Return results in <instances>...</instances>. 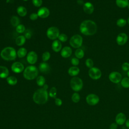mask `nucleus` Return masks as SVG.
Masks as SVG:
<instances>
[{
  "mask_svg": "<svg viewBox=\"0 0 129 129\" xmlns=\"http://www.w3.org/2000/svg\"><path fill=\"white\" fill-rule=\"evenodd\" d=\"M97 25L95 22L86 20L83 21L80 26V31L84 35L91 36L95 34L97 31Z\"/></svg>",
  "mask_w": 129,
  "mask_h": 129,
  "instance_id": "nucleus-1",
  "label": "nucleus"
},
{
  "mask_svg": "<svg viewBox=\"0 0 129 129\" xmlns=\"http://www.w3.org/2000/svg\"><path fill=\"white\" fill-rule=\"evenodd\" d=\"M33 101L37 104H43L45 103L48 100V93L44 88L37 90L33 95Z\"/></svg>",
  "mask_w": 129,
  "mask_h": 129,
  "instance_id": "nucleus-2",
  "label": "nucleus"
},
{
  "mask_svg": "<svg viewBox=\"0 0 129 129\" xmlns=\"http://www.w3.org/2000/svg\"><path fill=\"white\" fill-rule=\"evenodd\" d=\"M0 55L3 59L7 61L15 60L17 55L15 49L10 46L4 48L1 51Z\"/></svg>",
  "mask_w": 129,
  "mask_h": 129,
  "instance_id": "nucleus-3",
  "label": "nucleus"
},
{
  "mask_svg": "<svg viewBox=\"0 0 129 129\" xmlns=\"http://www.w3.org/2000/svg\"><path fill=\"white\" fill-rule=\"evenodd\" d=\"M38 74V69L34 66H29L24 70L23 76L28 80H32L36 78Z\"/></svg>",
  "mask_w": 129,
  "mask_h": 129,
  "instance_id": "nucleus-4",
  "label": "nucleus"
},
{
  "mask_svg": "<svg viewBox=\"0 0 129 129\" xmlns=\"http://www.w3.org/2000/svg\"><path fill=\"white\" fill-rule=\"evenodd\" d=\"M70 85L74 91L78 92L82 89L83 83L81 78L77 77H74L71 80Z\"/></svg>",
  "mask_w": 129,
  "mask_h": 129,
  "instance_id": "nucleus-5",
  "label": "nucleus"
},
{
  "mask_svg": "<svg viewBox=\"0 0 129 129\" xmlns=\"http://www.w3.org/2000/svg\"><path fill=\"white\" fill-rule=\"evenodd\" d=\"M83 43V38L79 34L73 35L70 40V44L74 48H79L80 47Z\"/></svg>",
  "mask_w": 129,
  "mask_h": 129,
  "instance_id": "nucleus-6",
  "label": "nucleus"
},
{
  "mask_svg": "<svg viewBox=\"0 0 129 129\" xmlns=\"http://www.w3.org/2000/svg\"><path fill=\"white\" fill-rule=\"evenodd\" d=\"M59 29L54 26L49 27L46 31L47 37L51 40H55L59 35Z\"/></svg>",
  "mask_w": 129,
  "mask_h": 129,
  "instance_id": "nucleus-7",
  "label": "nucleus"
},
{
  "mask_svg": "<svg viewBox=\"0 0 129 129\" xmlns=\"http://www.w3.org/2000/svg\"><path fill=\"white\" fill-rule=\"evenodd\" d=\"M88 74L89 77L93 80H98L100 79L102 75L100 69L95 67L90 68L88 71Z\"/></svg>",
  "mask_w": 129,
  "mask_h": 129,
  "instance_id": "nucleus-8",
  "label": "nucleus"
},
{
  "mask_svg": "<svg viewBox=\"0 0 129 129\" xmlns=\"http://www.w3.org/2000/svg\"><path fill=\"white\" fill-rule=\"evenodd\" d=\"M86 102L90 105H95L99 101V97L94 94H90L86 97Z\"/></svg>",
  "mask_w": 129,
  "mask_h": 129,
  "instance_id": "nucleus-9",
  "label": "nucleus"
},
{
  "mask_svg": "<svg viewBox=\"0 0 129 129\" xmlns=\"http://www.w3.org/2000/svg\"><path fill=\"white\" fill-rule=\"evenodd\" d=\"M109 80L113 83H118L122 79V76L120 73L117 72H112L109 75Z\"/></svg>",
  "mask_w": 129,
  "mask_h": 129,
  "instance_id": "nucleus-10",
  "label": "nucleus"
},
{
  "mask_svg": "<svg viewBox=\"0 0 129 129\" xmlns=\"http://www.w3.org/2000/svg\"><path fill=\"white\" fill-rule=\"evenodd\" d=\"M11 69L15 73H20L24 71V66L22 63L17 61L12 64Z\"/></svg>",
  "mask_w": 129,
  "mask_h": 129,
  "instance_id": "nucleus-11",
  "label": "nucleus"
},
{
  "mask_svg": "<svg viewBox=\"0 0 129 129\" xmlns=\"http://www.w3.org/2000/svg\"><path fill=\"white\" fill-rule=\"evenodd\" d=\"M128 40L127 35L124 33H119L116 37V42L119 45H123L125 44Z\"/></svg>",
  "mask_w": 129,
  "mask_h": 129,
  "instance_id": "nucleus-12",
  "label": "nucleus"
},
{
  "mask_svg": "<svg viewBox=\"0 0 129 129\" xmlns=\"http://www.w3.org/2000/svg\"><path fill=\"white\" fill-rule=\"evenodd\" d=\"M27 60L31 64L35 63L37 60V54L34 51H30L27 55Z\"/></svg>",
  "mask_w": 129,
  "mask_h": 129,
  "instance_id": "nucleus-13",
  "label": "nucleus"
},
{
  "mask_svg": "<svg viewBox=\"0 0 129 129\" xmlns=\"http://www.w3.org/2000/svg\"><path fill=\"white\" fill-rule=\"evenodd\" d=\"M50 12L48 8L46 7H42L40 8L37 14L38 17L41 18H46L49 15Z\"/></svg>",
  "mask_w": 129,
  "mask_h": 129,
  "instance_id": "nucleus-14",
  "label": "nucleus"
},
{
  "mask_svg": "<svg viewBox=\"0 0 129 129\" xmlns=\"http://www.w3.org/2000/svg\"><path fill=\"white\" fill-rule=\"evenodd\" d=\"M83 10L87 14H91L94 10L93 5L90 2H86L83 5Z\"/></svg>",
  "mask_w": 129,
  "mask_h": 129,
  "instance_id": "nucleus-15",
  "label": "nucleus"
},
{
  "mask_svg": "<svg viewBox=\"0 0 129 129\" xmlns=\"http://www.w3.org/2000/svg\"><path fill=\"white\" fill-rule=\"evenodd\" d=\"M126 121V116L123 113H118L115 117V122L118 125L123 124Z\"/></svg>",
  "mask_w": 129,
  "mask_h": 129,
  "instance_id": "nucleus-16",
  "label": "nucleus"
},
{
  "mask_svg": "<svg viewBox=\"0 0 129 129\" xmlns=\"http://www.w3.org/2000/svg\"><path fill=\"white\" fill-rule=\"evenodd\" d=\"M72 53V48L69 46H64L61 50L60 54L62 57L68 58L70 57Z\"/></svg>",
  "mask_w": 129,
  "mask_h": 129,
  "instance_id": "nucleus-17",
  "label": "nucleus"
},
{
  "mask_svg": "<svg viewBox=\"0 0 129 129\" xmlns=\"http://www.w3.org/2000/svg\"><path fill=\"white\" fill-rule=\"evenodd\" d=\"M39 70L41 73L46 74L50 72V68L48 63L43 61V62H41L39 64Z\"/></svg>",
  "mask_w": 129,
  "mask_h": 129,
  "instance_id": "nucleus-18",
  "label": "nucleus"
},
{
  "mask_svg": "<svg viewBox=\"0 0 129 129\" xmlns=\"http://www.w3.org/2000/svg\"><path fill=\"white\" fill-rule=\"evenodd\" d=\"M52 49L56 52H59L61 50L62 45L61 42L59 40H54L52 43Z\"/></svg>",
  "mask_w": 129,
  "mask_h": 129,
  "instance_id": "nucleus-19",
  "label": "nucleus"
},
{
  "mask_svg": "<svg viewBox=\"0 0 129 129\" xmlns=\"http://www.w3.org/2000/svg\"><path fill=\"white\" fill-rule=\"evenodd\" d=\"M9 71L8 69L5 66H0V78H6L9 76Z\"/></svg>",
  "mask_w": 129,
  "mask_h": 129,
  "instance_id": "nucleus-20",
  "label": "nucleus"
},
{
  "mask_svg": "<svg viewBox=\"0 0 129 129\" xmlns=\"http://www.w3.org/2000/svg\"><path fill=\"white\" fill-rule=\"evenodd\" d=\"M80 72V69L78 67L76 66L71 67L68 70V73L71 76H76Z\"/></svg>",
  "mask_w": 129,
  "mask_h": 129,
  "instance_id": "nucleus-21",
  "label": "nucleus"
},
{
  "mask_svg": "<svg viewBox=\"0 0 129 129\" xmlns=\"http://www.w3.org/2000/svg\"><path fill=\"white\" fill-rule=\"evenodd\" d=\"M116 5L120 8H124L127 7L129 4L128 0H116Z\"/></svg>",
  "mask_w": 129,
  "mask_h": 129,
  "instance_id": "nucleus-22",
  "label": "nucleus"
},
{
  "mask_svg": "<svg viewBox=\"0 0 129 129\" xmlns=\"http://www.w3.org/2000/svg\"><path fill=\"white\" fill-rule=\"evenodd\" d=\"M17 12L18 14L21 17H24L27 13V9L23 6H19L17 9Z\"/></svg>",
  "mask_w": 129,
  "mask_h": 129,
  "instance_id": "nucleus-23",
  "label": "nucleus"
},
{
  "mask_svg": "<svg viewBox=\"0 0 129 129\" xmlns=\"http://www.w3.org/2000/svg\"><path fill=\"white\" fill-rule=\"evenodd\" d=\"M26 41V38L24 35H20L16 39V44L18 46H22L24 44Z\"/></svg>",
  "mask_w": 129,
  "mask_h": 129,
  "instance_id": "nucleus-24",
  "label": "nucleus"
},
{
  "mask_svg": "<svg viewBox=\"0 0 129 129\" xmlns=\"http://www.w3.org/2000/svg\"><path fill=\"white\" fill-rule=\"evenodd\" d=\"M27 52V49L25 48L21 47L18 49L17 52V54L19 58H23L26 55Z\"/></svg>",
  "mask_w": 129,
  "mask_h": 129,
  "instance_id": "nucleus-25",
  "label": "nucleus"
},
{
  "mask_svg": "<svg viewBox=\"0 0 129 129\" xmlns=\"http://www.w3.org/2000/svg\"><path fill=\"white\" fill-rule=\"evenodd\" d=\"M10 22L13 26L17 27V26H18L20 24V20L18 17L16 16H13L11 18Z\"/></svg>",
  "mask_w": 129,
  "mask_h": 129,
  "instance_id": "nucleus-26",
  "label": "nucleus"
},
{
  "mask_svg": "<svg viewBox=\"0 0 129 129\" xmlns=\"http://www.w3.org/2000/svg\"><path fill=\"white\" fill-rule=\"evenodd\" d=\"M7 81L10 85H15L17 83V79L14 76H10L7 78Z\"/></svg>",
  "mask_w": 129,
  "mask_h": 129,
  "instance_id": "nucleus-27",
  "label": "nucleus"
},
{
  "mask_svg": "<svg viewBox=\"0 0 129 129\" xmlns=\"http://www.w3.org/2000/svg\"><path fill=\"white\" fill-rule=\"evenodd\" d=\"M75 56L78 58H82L84 56V51L81 48H77L75 52Z\"/></svg>",
  "mask_w": 129,
  "mask_h": 129,
  "instance_id": "nucleus-28",
  "label": "nucleus"
},
{
  "mask_svg": "<svg viewBox=\"0 0 129 129\" xmlns=\"http://www.w3.org/2000/svg\"><path fill=\"white\" fill-rule=\"evenodd\" d=\"M37 84L39 86H43L45 83V79L42 76H39L37 77L36 79Z\"/></svg>",
  "mask_w": 129,
  "mask_h": 129,
  "instance_id": "nucleus-29",
  "label": "nucleus"
},
{
  "mask_svg": "<svg viewBox=\"0 0 129 129\" xmlns=\"http://www.w3.org/2000/svg\"><path fill=\"white\" fill-rule=\"evenodd\" d=\"M121 85L124 88H129V78L124 77L121 80Z\"/></svg>",
  "mask_w": 129,
  "mask_h": 129,
  "instance_id": "nucleus-30",
  "label": "nucleus"
},
{
  "mask_svg": "<svg viewBox=\"0 0 129 129\" xmlns=\"http://www.w3.org/2000/svg\"><path fill=\"white\" fill-rule=\"evenodd\" d=\"M126 21L123 18H120L118 19L116 21V25L119 27H124L126 25Z\"/></svg>",
  "mask_w": 129,
  "mask_h": 129,
  "instance_id": "nucleus-31",
  "label": "nucleus"
},
{
  "mask_svg": "<svg viewBox=\"0 0 129 129\" xmlns=\"http://www.w3.org/2000/svg\"><path fill=\"white\" fill-rule=\"evenodd\" d=\"M16 31L18 33H24L25 32V31L26 30V28H25V27L24 25L19 24L18 26H17L16 27Z\"/></svg>",
  "mask_w": 129,
  "mask_h": 129,
  "instance_id": "nucleus-32",
  "label": "nucleus"
},
{
  "mask_svg": "<svg viewBox=\"0 0 129 129\" xmlns=\"http://www.w3.org/2000/svg\"><path fill=\"white\" fill-rule=\"evenodd\" d=\"M50 57V53L48 51L44 52L42 55V58L44 62H45L49 59Z\"/></svg>",
  "mask_w": 129,
  "mask_h": 129,
  "instance_id": "nucleus-33",
  "label": "nucleus"
},
{
  "mask_svg": "<svg viewBox=\"0 0 129 129\" xmlns=\"http://www.w3.org/2000/svg\"><path fill=\"white\" fill-rule=\"evenodd\" d=\"M72 100L75 103L78 102L80 100V95L78 93H74L72 96Z\"/></svg>",
  "mask_w": 129,
  "mask_h": 129,
  "instance_id": "nucleus-34",
  "label": "nucleus"
},
{
  "mask_svg": "<svg viewBox=\"0 0 129 129\" xmlns=\"http://www.w3.org/2000/svg\"><path fill=\"white\" fill-rule=\"evenodd\" d=\"M56 89L55 87H52L49 92V95L50 97H52V98H55L56 96Z\"/></svg>",
  "mask_w": 129,
  "mask_h": 129,
  "instance_id": "nucleus-35",
  "label": "nucleus"
},
{
  "mask_svg": "<svg viewBox=\"0 0 129 129\" xmlns=\"http://www.w3.org/2000/svg\"><path fill=\"white\" fill-rule=\"evenodd\" d=\"M58 39L60 42H64L68 40V36H67L66 34L64 33H61L59 35L58 37Z\"/></svg>",
  "mask_w": 129,
  "mask_h": 129,
  "instance_id": "nucleus-36",
  "label": "nucleus"
},
{
  "mask_svg": "<svg viewBox=\"0 0 129 129\" xmlns=\"http://www.w3.org/2000/svg\"><path fill=\"white\" fill-rule=\"evenodd\" d=\"M85 64L86 66L89 68H92L93 67V65H94V63H93V61L91 59V58H87L86 60L85 61Z\"/></svg>",
  "mask_w": 129,
  "mask_h": 129,
  "instance_id": "nucleus-37",
  "label": "nucleus"
},
{
  "mask_svg": "<svg viewBox=\"0 0 129 129\" xmlns=\"http://www.w3.org/2000/svg\"><path fill=\"white\" fill-rule=\"evenodd\" d=\"M24 33V36H25L26 39H29L31 37L32 35V31L30 30H29V29L26 30Z\"/></svg>",
  "mask_w": 129,
  "mask_h": 129,
  "instance_id": "nucleus-38",
  "label": "nucleus"
},
{
  "mask_svg": "<svg viewBox=\"0 0 129 129\" xmlns=\"http://www.w3.org/2000/svg\"><path fill=\"white\" fill-rule=\"evenodd\" d=\"M33 5L36 7H40L42 4V0H32Z\"/></svg>",
  "mask_w": 129,
  "mask_h": 129,
  "instance_id": "nucleus-39",
  "label": "nucleus"
},
{
  "mask_svg": "<svg viewBox=\"0 0 129 129\" xmlns=\"http://www.w3.org/2000/svg\"><path fill=\"white\" fill-rule=\"evenodd\" d=\"M121 68L124 71H128L129 70V63L127 62L123 63L121 66Z\"/></svg>",
  "mask_w": 129,
  "mask_h": 129,
  "instance_id": "nucleus-40",
  "label": "nucleus"
},
{
  "mask_svg": "<svg viewBox=\"0 0 129 129\" xmlns=\"http://www.w3.org/2000/svg\"><path fill=\"white\" fill-rule=\"evenodd\" d=\"M71 63L74 66H77L79 64V60L77 57H73L71 59Z\"/></svg>",
  "mask_w": 129,
  "mask_h": 129,
  "instance_id": "nucleus-41",
  "label": "nucleus"
},
{
  "mask_svg": "<svg viewBox=\"0 0 129 129\" xmlns=\"http://www.w3.org/2000/svg\"><path fill=\"white\" fill-rule=\"evenodd\" d=\"M38 17V15L37 13H33L31 14L30 15V19L33 21L36 20V19H37Z\"/></svg>",
  "mask_w": 129,
  "mask_h": 129,
  "instance_id": "nucleus-42",
  "label": "nucleus"
},
{
  "mask_svg": "<svg viewBox=\"0 0 129 129\" xmlns=\"http://www.w3.org/2000/svg\"><path fill=\"white\" fill-rule=\"evenodd\" d=\"M55 103L57 106H60L62 104V101L59 98H55Z\"/></svg>",
  "mask_w": 129,
  "mask_h": 129,
  "instance_id": "nucleus-43",
  "label": "nucleus"
},
{
  "mask_svg": "<svg viewBox=\"0 0 129 129\" xmlns=\"http://www.w3.org/2000/svg\"><path fill=\"white\" fill-rule=\"evenodd\" d=\"M117 127V124L115 122H113L110 124L109 126V128L110 129H116Z\"/></svg>",
  "mask_w": 129,
  "mask_h": 129,
  "instance_id": "nucleus-44",
  "label": "nucleus"
},
{
  "mask_svg": "<svg viewBox=\"0 0 129 129\" xmlns=\"http://www.w3.org/2000/svg\"><path fill=\"white\" fill-rule=\"evenodd\" d=\"M125 125L126 126L129 128V119H127L126 121H125Z\"/></svg>",
  "mask_w": 129,
  "mask_h": 129,
  "instance_id": "nucleus-45",
  "label": "nucleus"
},
{
  "mask_svg": "<svg viewBox=\"0 0 129 129\" xmlns=\"http://www.w3.org/2000/svg\"><path fill=\"white\" fill-rule=\"evenodd\" d=\"M48 85H47V84H44V85H43V88H44V89H45V90H47V89L48 88Z\"/></svg>",
  "mask_w": 129,
  "mask_h": 129,
  "instance_id": "nucleus-46",
  "label": "nucleus"
},
{
  "mask_svg": "<svg viewBox=\"0 0 129 129\" xmlns=\"http://www.w3.org/2000/svg\"><path fill=\"white\" fill-rule=\"evenodd\" d=\"M78 1L80 2H78V3L80 5H82V4H83V1L82 0H78Z\"/></svg>",
  "mask_w": 129,
  "mask_h": 129,
  "instance_id": "nucleus-47",
  "label": "nucleus"
},
{
  "mask_svg": "<svg viewBox=\"0 0 129 129\" xmlns=\"http://www.w3.org/2000/svg\"><path fill=\"white\" fill-rule=\"evenodd\" d=\"M127 76L128 77V78H129V70L127 71Z\"/></svg>",
  "mask_w": 129,
  "mask_h": 129,
  "instance_id": "nucleus-48",
  "label": "nucleus"
},
{
  "mask_svg": "<svg viewBox=\"0 0 129 129\" xmlns=\"http://www.w3.org/2000/svg\"><path fill=\"white\" fill-rule=\"evenodd\" d=\"M127 23H128V24H129V17H128V19H127Z\"/></svg>",
  "mask_w": 129,
  "mask_h": 129,
  "instance_id": "nucleus-49",
  "label": "nucleus"
},
{
  "mask_svg": "<svg viewBox=\"0 0 129 129\" xmlns=\"http://www.w3.org/2000/svg\"><path fill=\"white\" fill-rule=\"evenodd\" d=\"M127 8H128V9H129V4H128V6H127Z\"/></svg>",
  "mask_w": 129,
  "mask_h": 129,
  "instance_id": "nucleus-50",
  "label": "nucleus"
},
{
  "mask_svg": "<svg viewBox=\"0 0 129 129\" xmlns=\"http://www.w3.org/2000/svg\"><path fill=\"white\" fill-rule=\"evenodd\" d=\"M23 1H28V0H23Z\"/></svg>",
  "mask_w": 129,
  "mask_h": 129,
  "instance_id": "nucleus-51",
  "label": "nucleus"
}]
</instances>
